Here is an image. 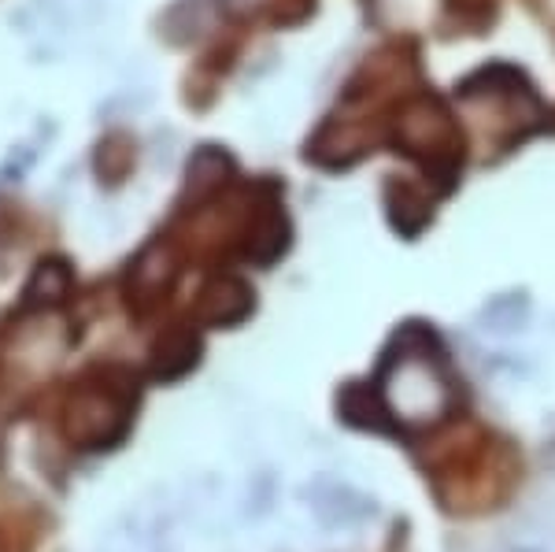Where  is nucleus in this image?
Wrapping results in <instances>:
<instances>
[{
  "mask_svg": "<svg viewBox=\"0 0 555 552\" xmlns=\"http://www.w3.org/2000/svg\"><path fill=\"white\" fill-rule=\"evenodd\" d=\"M70 434H78L89 449H104V445L119 441L127 434V405L112 394V389H96L78 400L75 415H70Z\"/></svg>",
  "mask_w": 555,
  "mask_h": 552,
  "instance_id": "obj_4",
  "label": "nucleus"
},
{
  "mask_svg": "<svg viewBox=\"0 0 555 552\" xmlns=\"http://www.w3.org/2000/svg\"><path fill=\"white\" fill-rule=\"evenodd\" d=\"M423 471L437 509L455 519H481L507 509L522 489L518 445L481 423H467L429 445Z\"/></svg>",
  "mask_w": 555,
  "mask_h": 552,
  "instance_id": "obj_1",
  "label": "nucleus"
},
{
  "mask_svg": "<svg viewBox=\"0 0 555 552\" xmlns=\"http://www.w3.org/2000/svg\"><path fill=\"white\" fill-rule=\"evenodd\" d=\"M397 141L404 145V153L423 156L426 164H444L455 156V127L449 112L429 97L404 104L397 119Z\"/></svg>",
  "mask_w": 555,
  "mask_h": 552,
  "instance_id": "obj_3",
  "label": "nucleus"
},
{
  "mask_svg": "<svg viewBox=\"0 0 555 552\" xmlns=\"http://www.w3.org/2000/svg\"><path fill=\"white\" fill-rule=\"evenodd\" d=\"M253 311V290L237 279H222L215 286L204 290V300H201V319L208 323H241V319Z\"/></svg>",
  "mask_w": 555,
  "mask_h": 552,
  "instance_id": "obj_5",
  "label": "nucleus"
},
{
  "mask_svg": "<svg viewBox=\"0 0 555 552\" xmlns=\"http://www.w3.org/2000/svg\"><path fill=\"white\" fill-rule=\"evenodd\" d=\"M441 342L434 331H404L397 345L385 352L378 378L363 389L374 420L371 426H392V431H434L460 405V389L444 360Z\"/></svg>",
  "mask_w": 555,
  "mask_h": 552,
  "instance_id": "obj_2",
  "label": "nucleus"
}]
</instances>
